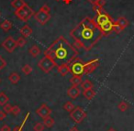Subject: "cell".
<instances>
[{
  "mask_svg": "<svg viewBox=\"0 0 134 131\" xmlns=\"http://www.w3.org/2000/svg\"><path fill=\"white\" fill-rule=\"evenodd\" d=\"M74 108H75V105H74V104L72 103L71 101H67L65 102V104L63 105V109H64L66 112H72V111L74 110Z\"/></svg>",
  "mask_w": 134,
  "mask_h": 131,
  "instance_id": "obj_26",
  "label": "cell"
},
{
  "mask_svg": "<svg viewBox=\"0 0 134 131\" xmlns=\"http://www.w3.org/2000/svg\"><path fill=\"white\" fill-rule=\"evenodd\" d=\"M21 71H22V72L24 74L29 75V74H30L32 72V67L30 66V64H25L24 66L21 68Z\"/></svg>",
  "mask_w": 134,
  "mask_h": 131,
  "instance_id": "obj_27",
  "label": "cell"
},
{
  "mask_svg": "<svg viewBox=\"0 0 134 131\" xmlns=\"http://www.w3.org/2000/svg\"><path fill=\"white\" fill-rule=\"evenodd\" d=\"M38 66H39L40 68L41 69V71L44 72L45 73H49L54 67H57L53 60H52V58L48 57V56H44V57L38 62Z\"/></svg>",
  "mask_w": 134,
  "mask_h": 131,
  "instance_id": "obj_6",
  "label": "cell"
},
{
  "mask_svg": "<svg viewBox=\"0 0 134 131\" xmlns=\"http://www.w3.org/2000/svg\"><path fill=\"white\" fill-rule=\"evenodd\" d=\"M99 66V61L98 59H94L92 61L86 62L84 65V74H90Z\"/></svg>",
  "mask_w": 134,
  "mask_h": 131,
  "instance_id": "obj_9",
  "label": "cell"
},
{
  "mask_svg": "<svg viewBox=\"0 0 134 131\" xmlns=\"http://www.w3.org/2000/svg\"><path fill=\"white\" fill-rule=\"evenodd\" d=\"M83 95L86 98L87 100H92L96 95V92L93 89H89V90H86L83 93Z\"/></svg>",
  "mask_w": 134,
  "mask_h": 131,
  "instance_id": "obj_22",
  "label": "cell"
},
{
  "mask_svg": "<svg viewBox=\"0 0 134 131\" xmlns=\"http://www.w3.org/2000/svg\"><path fill=\"white\" fill-rule=\"evenodd\" d=\"M70 117L76 124H80L86 117V113L81 106H76L72 112H70Z\"/></svg>",
  "mask_w": 134,
  "mask_h": 131,
  "instance_id": "obj_7",
  "label": "cell"
},
{
  "mask_svg": "<svg viewBox=\"0 0 134 131\" xmlns=\"http://www.w3.org/2000/svg\"><path fill=\"white\" fill-rule=\"evenodd\" d=\"M0 83H1V79H0Z\"/></svg>",
  "mask_w": 134,
  "mask_h": 131,
  "instance_id": "obj_43",
  "label": "cell"
},
{
  "mask_svg": "<svg viewBox=\"0 0 134 131\" xmlns=\"http://www.w3.org/2000/svg\"><path fill=\"white\" fill-rule=\"evenodd\" d=\"M69 131H79V130H78V128H77V127H75H75H72Z\"/></svg>",
  "mask_w": 134,
  "mask_h": 131,
  "instance_id": "obj_39",
  "label": "cell"
},
{
  "mask_svg": "<svg viewBox=\"0 0 134 131\" xmlns=\"http://www.w3.org/2000/svg\"><path fill=\"white\" fill-rule=\"evenodd\" d=\"M80 94H81V91L77 86H73V85H72V86L70 87V88H68V90H67V94H68V96L74 100L76 99V98L80 95Z\"/></svg>",
  "mask_w": 134,
  "mask_h": 131,
  "instance_id": "obj_13",
  "label": "cell"
},
{
  "mask_svg": "<svg viewBox=\"0 0 134 131\" xmlns=\"http://www.w3.org/2000/svg\"><path fill=\"white\" fill-rule=\"evenodd\" d=\"M108 131H117V130H116V129L115 128H113V127H110V128L109 129H108Z\"/></svg>",
  "mask_w": 134,
  "mask_h": 131,
  "instance_id": "obj_41",
  "label": "cell"
},
{
  "mask_svg": "<svg viewBox=\"0 0 134 131\" xmlns=\"http://www.w3.org/2000/svg\"><path fill=\"white\" fill-rule=\"evenodd\" d=\"M55 1H62V0H55Z\"/></svg>",
  "mask_w": 134,
  "mask_h": 131,
  "instance_id": "obj_42",
  "label": "cell"
},
{
  "mask_svg": "<svg viewBox=\"0 0 134 131\" xmlns=\"http://www.w3.org/2000/svg\"><path fill=\"white\" fill-rule=\"evenodd\" d=\"M29 52H30V54L32 56V57L36 58L40 55V53H41V49H40L37 45H33V46L29 50Z\"/></svg>",
  "mask_w": 134,
  "mask_h": 131,
  "instance_id": "obj_21",
  "label": "cell"
},
{
  "mask_svg": "<svg viewBox=\"0 0 134 131\" xmlns=\"http://www.w3.org/2000/svg\"><path fill=\"white\" fill-rule=\"evenodd\" d=\"M8 101H9V98H8V96L4 92L0 93V105L4 106L6 104L8 103Z\"/></svg>",
  "mask_w": 134,
  "mask_h": 131,
  "instance_id": "obj_25",
  "label": "cell"
},
{
  "mask_svg": "<svg viewBox=\"0 0 134 131\" xmlns=\"http://www.w3.org/2000/svg\"><path fill=\"white\" fill-rule=\"evenodd\" d=\"M63 1H64V3H66V4H70L72 2V0H63Z\"/></svg>",
  "mask_w": 134,
  "mask_h": 131,
  "instance_id": "obj_40",
  "label": "cell"
},
{
  "mask_svg": "<svg viewBox=\"0 0 134 131\" xmlns=\"http://www.w3.org/2000/svg\"><path fill=\"white\" fill-rule=\"evenodd\" d=\"M43 54L52 58L58 67L63 63L71 62L77 57L78 52L63 36H60L43 52Z\"/></svg>",
  "mask_w": 134,
  "mask_h": 131,
  "instance_id": "obj_2",
  "label": "cell"
},
{
  "mask_svg": "<svg viewBox=\"0 0 134 131\" xmlns=\"http://www.w3.org/2000/svg\"><path fill=\"white\" fill-rule=\"evenodd\" d=\"M93 10L96 12L97 14L100 13V12H102L103 10H104V7L100 6L99 4H96V5H93Z\"/></svg>",
  "mask_w": 134,
  "mask_h": 131,
  "instance_id": "obj_33",
  "label": "cell"
},
{
  "mask_svg": "<svg viewBox=\"0 0 134 131\" xmlns=\"http://www.w3.org/2000/svg\"><path fill=\"white\" fill-rule=\"evenodd\" d=\"M104 36L95 19L89 17L82 19L70 31V37L73 39L75 46L78 49H84L86 52L91 50Z\"/></svg>",
  "mask_w": 134,
  "mask_h": 131,
  "instance_id": "obj_1",
  "label": "cell"
},
{
  "mask_svg": "<svg viewBox=\"0 0 134 131\" xmlns=\"http://www.w3.org/2000/svg\"><path fill=\"white\" fill-rule=\"evenodd\" d=\"M26 43H27V41L24 37H19V39H17L18 47H24L25 45H26Z\"/></svg>",
  "mask_w": 134,
  "mask_h": 131,
  "instance_id": "obj_32",
  "label": "cell"
},
{
  "mask_svg": "<svg viewBox=\"0 0 134 131\" xmlns=\"http://www.w3.org/2000/svg\"><path fill=\"white\" fill-rule=\"evenodd\" d=\"M45 126L43 125V123H41V122H38L34 125L33 127V130L34 131H43L44 130Z\"/></svg>",
  "mask_w": 134,
  "mask_h": 131,
  "instance_id": "obj_30",
  "label": "cell"
},
{
  "mask_svg": "<svg viewBox=\"0 0 134 131\" xmlns=\"http://www.w3.org/2000/svg\"><path fill=\"white\" fill-rule=\"evenodd\" d=\"M81 85H82V88L84 91L89 90V89H93V87H94V84L92 83V82L89 81L88 79H86V80H85L84 82H82Z\"/></svg>",
  "mask_w": 134,
  "mask_h": 131,
  "instance_id": "obj_24",
  "label": "cell"
},
{
  "mask_svg": "<svg viewBox=\"0 0 134 131\" xmlns=\"http://www.w3.org/2000/svg\"><path fill=\"white\" fill-rule=\"evenodd\" d=\"M11 108H12V105L8 103L3 106V111L6 112L7 114H9V113H11Z\"/></svg>",
  "mask_w": 134,
  "mask_h": 131,
  "instance_id": "obj_34",
  "label": "cell"
},
{
  "mask_svg": "<svg viewBox=\"0 0 134 131\" xmlns=\"http://www.w3.org/2000/svg\"><path fill=\"white\" fill-rule=\"evenodd\" d=\"M57 71L61 76H63H63H66L67 74L71 72L69 63H63V64L59 65V66L57 67Z\"/></svg>",
  "mask_w": 134,
  "mask_h": 131,
  "instance_id": "obj_14",
  "label": "cell"
},
{
  "mask_svg": "<svg viewBox=\"0 0 134 131\" xmlns=\"http://www.w3.org/2000/svg\"><path fill=\"white\" fill-rule=\"evenodd\" d=\"M21 112V109L19 105H12V108H11V114L13 116H19Z\"/></svg>",
  "mask_w": 134,
  "mask_h": 131,
  "instance_id": "obj_29",
  "label": "cell"
},
{
  "mask_svg": "<svg viewBox=\"0 0 134 131\" xmlns=\"http://www.w3.org/2000/svg\"><path fill=\"white\" fill-rule=\"evenodd\" d=\"M70 69H71V72L73 75H81L84 74V65L85 63L81 61L80 58L75 57L71 62L69 63Z\"/></svg>",
  "mask_w": 134,
  "mask_h": 131,
  "instance_id": "obj_5",
  "label": "cell"
},
{
  "mask_svg": "<svg viewBox=\"0 0 134 131\" xmlns=\"http://www.w3.org/2000/svg\"><path fill=\"white\" fill-rule=\"evenodd\" d=\"M2 46L7 52L11 53V52H13L14 50H15V49L18 47V45H17V41H16L11 36H9V37H8L3 41Z\"/></svg>",
  "mask_w": 134,
  "mask_h": 131,
  "instance_id": "obj_8",
  "label": "cell"
},
{
  "mask_svg": "<svg viewBox=\"0 0 134 131\" xmlns=\"http://www.w3.org/2000/svg\"><path fill=\"white\" fill-rule=\"evenodd\" d=\"M34 13L35 12L28 4H26L23 8H19V9L15 10V15L23 22H27L29 19H30V18L34 16Z\"/></svg>",
  "mask_w": 134,
  "mask_h": 131,
  "instance_id": "obj_4",
  "label": "cell"
},
{
  "mask_svg": "<svg viewBox=\"0 0 134 131\" xmlns=\"http://www.w3.org/2000/svg\"><path fill=\"white\" fill-rule=\"evenodd\" d=\"M36 114H37L40 117H41L43 119V118L47 117V116H49L51 114H52V109H51L47 105L42 104L39 108H37Z\"/></svg>",
  "mask_w": 134,
  "mask_h": 131,
  "instance_id": "obj_11",
  "label": "cell"
},
{
  "mask_svg": "<svg viewBox=\"0 0 134 131\" xmlns=\"http://www.w3.org/2000/svg\"><path fill=\"white\" fill-rule=\"evenodd\" d=\"M27 3L25 2L24 0H13L11 2V6L15 8V10H18L19 8H23Z\"/></svg>",
  "mask_w": 134,
  "mask_h": 131,
  "instance_id": "obj_18",
  "label": "cell"
},
{
  "mask_svg": "<svg viewBox=\"0 0 134 131\" xmlns=\"http://www.w3.org/2000/svg\"><path fill=\"white\" fill-rule=\"evenodd\" d=\"M117 23L123 29V30L129 26V20L124 17H119L117 20Z\"/></svg>",
  "mask_w": 134,
  "mask_h": 131,
  "instance_id": "obj_23",
  "label": "cell"
},
{
  "mask_svg": "<svg viewBox=\"0 0 134 131\" xmlns=\"http://www.w3.org/2000/svg\"><path fill=\"white\" fill-rule=\"evenodd\" d=\"M50 10L51 8H49L48 5H43L40 10L36 13H34V18H35L36 21L40 23L41 25H45L51 19L50 15Z\"/></svg>",
  "mask_w": 134,
  "mask_h": 131,
  "instance_id": "obj_3",
  "label": "cell"
},
{
  "mask_svg": "<svg viewBox=\"0 0 134 131\" xmlns=\"http://www.w3.org/2000/svg\"><path fill=\"white\" fill-rule=\"evenodd\" d=\"M94 19H95L96 22H97V24L98 25L99 27H100L101 25L104 24V23H106L107 21L111 20V19H112L111 18L109 17V15L105 12V10H103V11L100 12V13L97 14V16H96Z\"/></svg>",
  "mask_w": 134,
  "mask_h": 131,
  "instance_id": "obj_10",
  "label": "cell"
},
{
  "mask_svg": "<svg viewBox=\"0 0 134 131\" xmlns=\"http://www.w3.org/2000/svg\"><path fill=\"white\" fill-rule=\"evenodd\" d=\"M70 83L73 86H78L82 83V76L81 75H73V77L70 78Z\"/></svg>",
  "mask_w": 134,
  "mask_h": 131,
  "instance_id": "obj_16",
  "label": "cell"
},
{
  "mask_svg": "<svg viewBox=\"0 0 134 131\" xmlns=\"http://www.w3.org/2000/svg\"><path fill=\"white\" fill-rule=\"evenodd\" d=\"M113 24H114V21L111 19V20L107 21L106 23H104L103 25H101L99 28H100V30H102V32L104 33V35H108V34L110 33V32L112 31V30H113Z\"/></svg>",
  "mask_w": 134,
  "mask_h": 131,
  "instance_id": "obj_12",
  "label": "cell"
},
{
  "mask_svg": "<svg viewBox=\"0 0 134 131\" xmlns=\"http://www.w3.org/2000/svg\"><path fill=\"white\" fill-rule=\"evenodd\" d=\"M7 66V61H5V59L0 55V72Z\"/></svg>",
  "mask_w": 134,
  "mask_h": 131,
  "instance_id": "obj_35",
  "label": "cell"
},
{
  "mask_svg": "<svg viewBox=\"0 0 134 131\" xmlns=\"http://www.w3.org/2000/svg\"><path fill=\"white\" fill-rule=\"evenodd\" d=\"M6 117H7V113L4 112V111H2V110H0V121L4 120Z\"/></svg>",
  "mask_w": 134,
  "mask_h": 131,
  "instance_id": "obj_37",
  "label": "cell"
},
{
  "mask_svg": "<svg viewBox=\"0 0 134 131\" xmlns=\"http://www.w3.org/2000/svg\"><path fill=\"white\" fill-rule=\"evenodd\" d=\"M0 15H1V13H0Z\"/></svg>",
  "mask_w": 134,
  "mask_h": 131,
  "instance_id": "obj_44",
  "label": "cell"
},
{
  "mask_svg": "<svg viewBox=\"0 0 134 131\" xmlns=\"http://www.w3.org/2000/svg\"><path fill=\"white\" fill-rule=\"evenodd\" d=\"M0 131H11V127L8 125H4L0 127Z\"/></svg>",
  "mask_w": 134,
  "mask_h": 131,
  "instance_id": "obj_36",
  "label": "cell"
},
{
  "mask_svg": "<svg viewBox=\"0 0 134 131\" xmlns=\"http://www.w3.org/2000/svg\"><path fill=\"white\" fill-rule=\"evenodd\" d=\"M43 125L45 126L46 127H48V128H51V127H52L54 126V123H55V121H54V119L52 117V116H47V117L43 118Z\"/></svg>",
  "mask_w": 134,
  "mask_h": 131,
  "instance_id": "obj_19",
  "label": "cell"
},
{
  "mask_svg": "<svg viewBox=\"0 0 134 131\" xmlns=\"http://www.w3.org/2000/svg\"><path fill=\"white\" fill-rule=\"evenodd\" d=\"M19 32H20V34L22 35V37L29 38V37H30V36H31L33 30H32V29L30 28L29 25H25V26H23L22 28L19 30Z\"/></svg>",
  "mask_w": 134,
  "mask_h": 131,
  "instance_id": "obj_15",
  "label": "cell"
},
{
  "mask_svg": "<svg viewBox=\"0 0 134 131\" xmlns=\"http://www.w3.org/2000/svg\"><path fill=\"white\" fill-rule=\"evenodd\" d=\"M12 27H13V24H12L11 21L9 20H4L2 23H1V25H0V28L2 29L4 31H8V30H10L12 29Z\"/></svg>",
  "mask_w": 134,
  "mask_h": 131,
  "instance_id": "obj_20",
  "label": "cell"
},
{
  "mask_svg": "<svg viewBox=\"0 0 134 131\" xmlns=\"http://www.w3.org/2000/svg\"><path fill=\"white\" fill-rule=\"evenodd\" d=\"M123 29L121 28L120 26H119V24H118L117 22H114V24H113V30H112V31H115L116 33H118V34H119L120 32H122L123 31Z\"/></svg>",
  "mask_w": 134,
  "mask_h": 131,
  "instance_id": "obj_31",
  "label": "cell"
},
{
  "mask_svg": "<svg viewBox=\"0 0 134 131\" xmlns=\"http://www.w3.org/2000/svg\"><path fill=\"white\" fill-rule=\"evenodd\" d=\"M118 108H119V110H120L121 112H125L126 110H128L129 105L126 103V102L121 101L120 103H119V105H118Z\"/></svg>",
  "mask_w": 134,
  "mask_h": 131,
  "instance_id": "obj_28",
  "label": "cell"
},
{
  "mask_svg": "<svg viewBox=\"0 0 134 131\" xmlns=\"http://www.w3.org/2000/svg\"><path fill=\"white\" fill-rule=\"evenodd\" d=\"M87 2H89L91 5H96L99 2V0H87Z\"/></svg>",
  "mask_w": 134,
  "mask_h": 131,
  "instance_id": "obj_38",
  "label": "cell"
},
{
  "mask_svg": "<svg viewBox=\"0 0 134 131\" xmlns=\"http://www.w3.org/2000/svg\"><path fill=\"white\" fill-rule=\"evenodd\" d=\"M8 80L12 84H17L20 81V76L18 72H11V74L8 76Z\"/></svg>",
  "mask_w": 134,
  "mask_h": 131,
  "instance_id": "obj_17",
  "label": "cell"
}]
</instances>
